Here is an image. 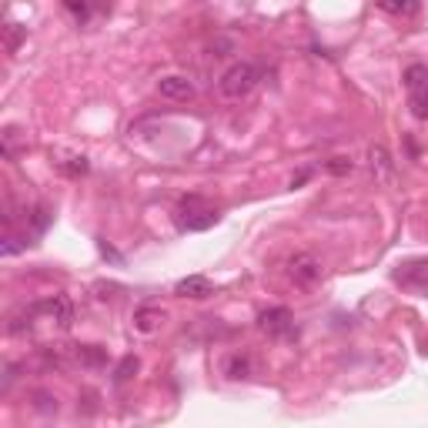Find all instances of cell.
<instances>
[{
  "mask_svg": "<svg viewBox=\"0 0 428 428\" xmlns=\"http://www.w3.org/2000/svg\"><path fill=\"white\" fill-rule=\"evenodd\" d=\"M174 295L177 298H191V301H201V298L211 295V281L204 275H187L174 285Z\"/></svg>",
  "mask_w": 428,
  "mask_h": 428,
  "instance_id": "obj_9",
  "label": "cell"
},
{
  "mask_svg": "<svg viewBox=\"0 0 428 428\" xmlns=\"http://www.w3.org/2000/svg\"><path fill=\"white\" fill-rule=\"evenodd\" d=\"M408 108L418 121H428V88L422 90H408Z\"/></svg>",
  "mask_w": 428,
  "mask_h": 428,
  "instance_id": "obj_18",
  "label": "cell"
},
{
  "mask_svg": "<svg viewBox=\"0 0 428 428\" xmlns=\"http://www.w3.org/2000/svg\"><path fill=\"white\" fill-rule=\"evenodd\" d=\"M395 281L402 288H415V291H428V258H415L395 268Z\"/></svg>",
  "mask_w": 428,
  "mask_h": 428,
  "instance_id": "obj_6",
  "label": "cell"
},
{
  "mask_svg": "<svg viewBox=\"0 0 428 428\" xmlns=\"http://www.w3.org/2000/svg\"><path fill=\"white\" fill-rule=\"evenodd\" d=\"M174 221L181 231H208L221 221V208H214L204 194H184L177 201Z\"/></svg>",
  "mask_w": 428,
  "mask_h": 428,
  "instance_id": "obj_1",
  "label": "cell"
},
{
  "mask_svg": "<svg viewBox=\"0 0 428 428\" xmlns=\"http://www.w3.org/2000/svg\"><path fill=\"white\" fill-rule=\"evenodd\" d=\"M368 167H372L378 184H392L395 181V161H392V154H388L385 144H372L368 147Z\"/></svg>",
  "mask_w": 428,
  "mask_h": 428,
  "instance_id": "obj_7",
  "label": "cell"
},
{
  "mask_svg": "<svg viewBox=\"0 0 428 428\" xmlns=\"http://www.w3.org/2000/svg\"><path fill=\"white\" fill-rule=\"evenodd\" d=\"M308 177H311V171H298L295 177H291V187H301L308 181Z\"/></svg>",
  "mask_w": 428,
  "mask_h": 428,
  "instance_id": "obj_26",
  "label": "cell"
},
{
  "mask_svg": "<svg viewBox=\"0 0 428 428\" xmlns=\"http://www.w3.org/2000/svg\"><path fill=\"white\" fill-rule=\"evenodd\" d=\"M258 80H261V67L251 64V61H234V64L218 77V90H221V98L241 100L258 88Z\"/></svg>",
  "mask_w": 428,
  "mask_h": 428,
  "instance_id": "obj_2",
  "label": "cell"
},
{
  "mask_svg": "<svg viewBox=\"0 0 428 428\" xmlns=\"http://www.w3.org/2000/svg\"><path fill=\"white\" fill-rule=\"evenodd\" d=\"M288 278H291L298 288H315L321 278H325V268H321V261L315 254L298 251L288 258Z\"/></svg>",
  "mask_w": 428,
  "mask_h": 428,
  "instance_id": "obj_4",
  "label": "cell"
},
{
  "mask_svg": "<svg viewBox=\"0 0 428 428\" xmlns=\"http://www.w3.org/2000/svg\"><path fill=\"white\" fill-rule=\"evenodd\" d=\"M33 398H37V405H33V408H37V412H44V415H51V412H57V398H54V395H47V392H37V395H33Z\"/></svg>",
  "mask_w": 428,
  "mask_h": 428,
  "instance_id": "obj_23",
  "label": "cell"
},
{
  "mask_svg": "<svg viewBox=\"0 0 428 428\" xmlns=\"http://www.w3.org/2000/svg\"><path fill=\"white\" fill-rule=\"evenodd\" d=\"M51 221H54V211L47 208V204H33L31 214H27V241L33 244V238H41L47 228H51Z\"/></svg>",
  "mask_w": 428,
  "mask_h": 428,
  "instance_id": "obj_10",
  "label": "cell"
},
{
  "mask_svg": "<svg viewBox=\"0 0 428 428\" xmlns=\"http://www.w3.org/2000/svg\"><path fill=\"white\" fill-rule=\"evenodd\" d=\"M161 318H165V311L157 305H141L134 311V328L141 331V335H154L157 325H161Z\"/></svg>",
  "mask_w": 428,
  "mask_h": 428,
  "instance_id": "obj_12",
  "label": "cell"
},
{
  "mask_svg": "<svg viewBox=\"0 0 428 428\" xmlns=\"http://www.w3.org/2000/svg\"><path fill=\"white\" fill-rule=\"evenodd\" d=\"M137 368H141V362H137V355H124L121 362H118V368H114V385L131 382L134 375H137Z\"/></svg>",
  "mask_w": 428,
  "mask_h": 428,
  "instance_id": "obj_15",
  "label": "cell"
},
{
  "mask_svg": "<svg viewBox=\"0 0 428 428\" xmlns=\"http://www.w3.org/2000/svg\"><path fill=\"white\" fill-rule=\"evenodd\" d=\"M224 375H228L231 382H244V378H251V375H254L251 355H244V352L228 355V362H224Z\"/></svg>",
  "mask_w": 428,
  "mask_h": 428,
  "instance_id": "obj_11",
  "label": "cell"
},
{
  "mask_svg": "<svg viewBox=\"0 0 428 428\" xmlns=\"http://www.w3.org/2000/svg\"><path fill=\"white\" fill-rule=\"evenodd\" d=\"M157 90H161V98H167V100H191L194 98V84H191L184 74L161 77V80H157Z\"/></svg>",
  "mask_w": 428,
  "mask_h": 428,
  "instance_id": "obj_8",
  "label": "cell"
},
{
  "mask_svg": "<svg viewBox=\"0 0 428 428\" xmlns=\"http://www.w3.org/2000/svg\"><path fill=\"white\" fill-rule=\"evenodd\" d=\"M64 7H67V14H74V17H77L80 24H84V21L90 17V7H88V4H77V0H67Z\"/></svg>",
  "mask_w": 428,
  "mask_h": 428,
  "instance_id": "obj_24",
  "label": "cell"
},
{
  "mask_svg": "<svg viewBox=\"0 0 428 428\" xmlns=\"http://www.w3.org/2000/svg\"><path fill=\"white\" fill-rule=\"evenodd\" d=\"M0 33H4V51H7V54H17L21 44L27 41V27H24V24H14V21L4 24Z\"/></svg>",
  "mask_w": 428,
  "mask_h": 428,
  "instance_id": "obj_13",
  "label": "cell"
},
{
  "mask_svg": "<svg viewBox=\"0 0 428 428\" xmlns=\"http://www.w3.org/2000/svg\"><path fill=\"white\" fill-rule=\"evenodd\" d=\"M385 14H395V17H412V14H418L422 7L418 4H382Z\"/></svg>",
  "mask_w": 428,
  "mask_h": 428,
  "instance_id": "obj_21",
  "label": "cell"
},
{
  "mask_svg": "<svg viewBox=\"0 0 428 428\" xmlns=\"http://www.w3.org/2000/svg\"><path fill=\"white\" fill-rule=\"evenodd\" d=\"M17 127H4V134H0V137H4V157H7V161H14V157H17Z\"/></svg>",
  "mask_w": 428,
  "mask_h": 428,
  "instance_id": "obj_20",
  "label": "cell"
},
{
  "mask_svg": "<svg viewBox=\"0 0 428 428\" xmlns=\"http://www.w3.org/2000/svg\"><path fill=\"white\" fill-rule=\"evenodd\" d=\"M61 171H64L67 177H84L90 171V161L84 154H71L67 161H61Z\"/></svg>",
  "mask_w": 428,
  "mask_h": 428,
  "instance_id": "obj_17",
  "label": "cell"
},
{
  "mask_svg": "<svg viewBox=\"0 0 428 428\" xmlns=\"http://www.w3.org/2000/svg\"><path fill=\"white\" fill-rule=\"evenodd\" d=\"M405 88H408V90L428 88V67H425V64H408V67H405Z\"/></svg>",
  "mask_w": 428,
  "mask_h": 428,
  "instance_id": "obj_16",
  "label": "cell"
},
{
  "mask_svg": "<svg viewBox=\"0 0 428 428\" xmlns=\"http://www.w3.org/2000/svg\"><path fill=\"white\" fill-rule=\"evenodd\" d=\"M258 328L268 335V338H278V341H291L298 338V325H295V315L288 311L285 305H275L258 315Z\"/></svg>",
  "mask_w": 428,
  "mask_h": 428,
  "instance_id": "obj_3",
  "label": "cell"
},
{
  "mask_svg": "<svg viewBox=\"0 0 428 428\" xmlns=\"http://www.w3.org/2000/svg\"><path fill=\"white\" fill-rule=\"evenodd\" d=\"M33 311H37V315H51L61 331L74 328V301L67 295H51V298H44V301H33Z\"/></svg>",
  "mask_w": 428,
  "mask_h": 428,
  "instance_id": "obj_5",
  "label": "cell"
},
{
  "mask_svg": "<svg viewBox=\"0 0 428 428\" xmlns=\"http://www.w3.org/2000/svg\"><path fill=\"white\" fill-rule=\"evenodd\" d=\"M425 348H428V345H425Z\"/></svg>",
  "mask_w": 428,
  "mask_h": 428,
  "instance_id": "obj_27",
  "label": "cell"
},
{
  "mask_svg": "<svg viewBox=\"0 0 428 428\" xmlns=\"http://www.w3.org/2000/svg\"><path fill=\"white\" fill-rule=\"evenodd\" d=\"M94 291H98L100 301H114V298H118V291H121V285H114V281H98V285H94Z\"/></svg>",
  "mask_w": 428,
  "mask_h": 428,
  "instance_id": "obj_22",
  "label": "cell"
},
{
  "mask_svg": "<svg viewBox=\"0 0 428 428\" xmlns=\"http://www.w3.org/2000/svg\"><path fill=\"white\" fill-rule=\"evenodd\" d=\"M77 362L84 365V368H104V365H108V348H100V345H80V348H77Z\"/></svg>",
  "mask_w": 428,
  "mask_h": 428,
  "instance_id": "obj_14",
  "label": "cell"
},
{
  "mask_svg": "<svg viewBox=\"0 0 428 428\" xmlns=\"http://www.w3.org/2000/svg\"><path fill=\"white\" fill-rule=\"evenodd\" d=\"M325 171L335 177H345V174H352L355 171V161L352 157H331V161H325Z\"/></svg>",
  "mask_w": 428,
  "mask_h": 428,
  "instance_id": "obj_19",
  "label": "cell"
},
{
  "mask_svg": "<svg viewBox=\"0 0 428 428\" xmlns=\"http://www.w3.org/2000/svg\"><path fill=\"white\" fill-rule=\"evenodd\" d=\"M98 251L104 254V258H110V261H118V264L124 261V258H121V251H114V248H110V244L104 241V238H98Z\"/></svg>",
  "mask_w": 428,
  "mask_h": 428,
  "instance_id": "obj_25",
  "label": "cell"
}]
</instances>
